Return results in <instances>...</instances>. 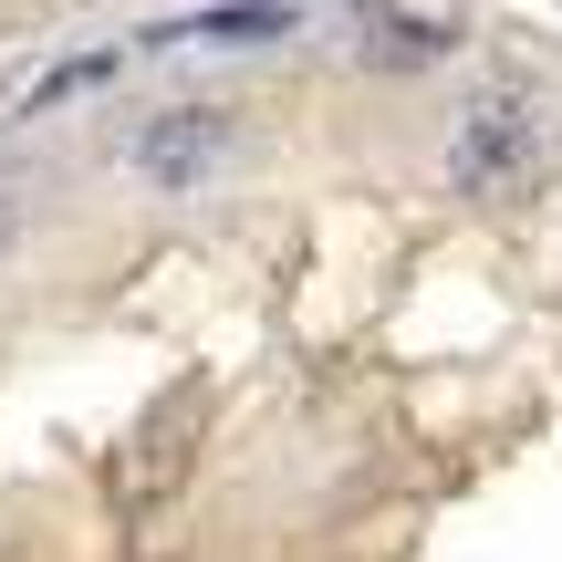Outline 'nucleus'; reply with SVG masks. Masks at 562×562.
Wrapping results in <instances>:
<instances>
[{"label":"nucleus","mask_w":562,"mask_h":562,"mask_svg":"<svg viewBox=\"0 0 562 562\" xmlns=\"http://www.w3.org/2000/svg\"><path fill=\"white\" fill-rule=\"evenodd\" d=\"M552 167V136H542V104L521 94H480L448 136V188L459 199H531Z\"/></svg>","instance_id":"nucleus-1"},{"label":"nucleus","mask_w":562,"mask_h":562,"mask_svg":"<svg viewBox=\"0 0 562 562\" xmlns=\"http://www.w3.org/2000/svg\"><path fill=\"white\" fill-rule=\"evenodd\" d=\"M229 146V115H209V104H178V115L136 125L125 136V167H136L146 188H199V167Z\"/></svg>","instance_id":"nucleus-2"},{"label":"nucleus","mask_w":562,"mask_h":562,"mask_svg":"<svg viewBox=\"0 0 562 562\" xmlns=\"http://www.w3.org/2000/svg\"><path fill=\"white\" fill-rule=\"evenodd\" d=\"M459 53V32L427 11H364V63H385V74H417V63H448Z\"/></svg>","instance_id":"nucleus-3"},{"label":"nucleus","mask_w":562,"mask_h":562,"mask_svg":"<svg viewBox=\"0 0 562 562\" xmlns=\"http://www.w3.org/2000/svg\"><path fill=\"white\" fill-rule=\"evenodd\" d=\"M271 32H292V11H281V0H240V11L167 21V42H271Z\"/></svg>","instance_id":"nucleus-4"},{"label":"nucleus","mask_w":562,"mask_h":562,"mask_svg":"<svg viewBox=\"0 0 562 562\" xmlns=\"http://www.w3.org/2000/svg\"><path fill=\"white\" fill-rule=\"evenodd\" d=\"M94 83H115V53H74V63H53V74L32 83V115H53V104L94 94Z\"/></svg>","instance_id":"nucleus-5"},{"label":"nucleus","mask_w":562,"mask_h":562,"mask_svg":"<svg viewBox=\"0 0 562 562\" xmlns=\"http://www.w3.org/2000/svg\"><path fill=\"white\" fill-rule=\"evenodd\" d=\"M11 240H21V199L0 188V250H11Z\"/></svg>","instance_id":"nucleus-6"}]
</instances>
